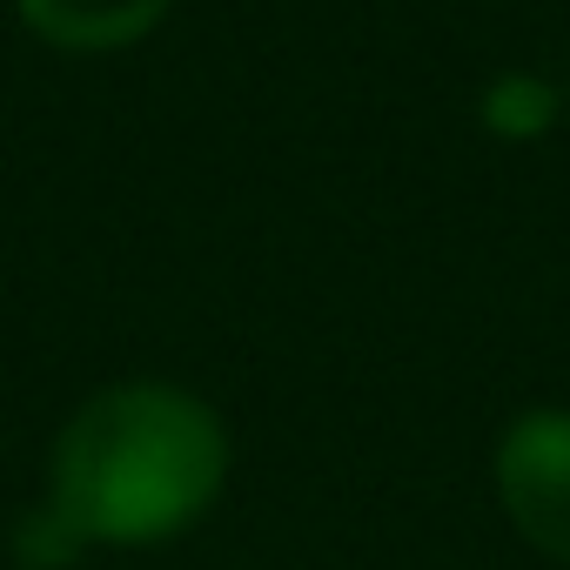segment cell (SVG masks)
<instances>
[{
	"label": "cell",
	"mask_w": 570,
	"mask_h": 570,
	"mask_svg": "<svg viewBox=\"0 0 570 570\" xmlns=\"http://www.w3.org/2000/svg\"><path fill=\"white\" fill-rule=\"evenodd\" d=\"M175 0H14V14L35 41L61 55H121L168 21Z\"/></svg>",
	"instance_id": "3"
},
{
	"label": "cell",
	"mask_w": 570,
	"mask_h": 570,
	"mask_svg": "<svg viewBox=\"0 0 570 570\" xmlns=\"http://www.w3.org/2000/svg\"><path fill=\"white\" fill-rule=\"evenodd\" d=\"M228 483V423L208 396L128 376L75 403L48 450L41 510L75 537V550H148L181 537L215 510Z\"/></svg>",
	"instance_id": "1"
},
{
	"label": "cell",
	"mask_w": 570,
	"mask_h": 570,
	"mask_svg": "<svg viewBox=\"0 0 570 570\" xmlns=\"http://www.w3.org/2000/svg\"><path fill=\"white\" fill-rule=\"evenodd\" d=\"M476 121H483L497 141H510V148L543 141V135L563 121V88H557V81H543V75L503 68V75L476 95Z\"/></svg>",
	"instance_id": "4"
},
{
	"label": "cell",
	"mask_w": 570,
	"mask_h": 570,
	"mask_svg": "<svg viewBox=\"0 0 570 570\" xmlns=\"http://www.w3.org/2000/svg\"><path fill=\"white\" fill-rule=\"evenodd\" d=\"M490 483H497L510 530L537 557L570 563V410L537 403V410L510 416V430L497 436V456H490Z\"/></svg>",
	"instance_id": "2"
}]
</instances>
